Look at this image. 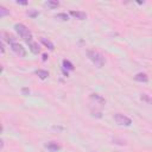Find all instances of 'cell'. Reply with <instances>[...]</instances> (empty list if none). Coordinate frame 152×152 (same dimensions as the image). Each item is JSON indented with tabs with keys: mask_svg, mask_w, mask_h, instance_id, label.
<instances>
[{
	"mask_svg": "<svg viewBox=\"0 0 152 152\" xmlns=\"http://www.w3.org/2000/svg\"><path fill=\"white\" fill-rule=\"evenodd\" d=\"M87 56L93 62V64H95V66L102 68L104 65V57L102 56L101 52H99L96 50H88L87 51Z\"/></svg>",
	"mask_w": 152,
	"mask_h": 152,
	"instance_id": "obj_1",
	"label": "cell"
},
{
	"mask_svg": "<svg viewBox=\"0 0 152 152\" xmlns=\"http://www.w3.org/2000/svg\"><path fill=\"white\" fill-rule=\"evenodd\" d=\"M14 30L17 31V33L27 43L32 42V33L31 31L24 25V24H15L14 25Z\"/></svg>",
	"mask_w": 152,
	"mask_h": 152,
	"instance_id": "obj_2",
	"label": "cell"
},
{
	"mask_svg": "<svg viewBox=\"0 0 152 152\" xmlns=\"http://www.w3.org/2000/svg\"><path fill=\"white\" fill-rule=\"evenodd\" d=\"M114 120H115L116 124L120 125V126H129V125L132 124V120H131L128 116H126V115H124V114H120V113H116V114L114 115Z\"/></svg>",
	"mask_w": 152,
	"mask_h": 152,
	"instance_id": "obj_3",
	"label": "cell"
},
{
	"mask_svg": "<svg viewBox=\"0 0 152 152\" xmlns=\"http://www.w3.org/2000/svg\"><path fill=\"white\" fill-rule=\"evenodd\" d=\"M11 49H12V51H13L15 55H18L19 57H25V56H26V50H25V48H24L21 44H19V43H12V44H11Z\"/></svg>",
	"mask_w": 152,
	"mask_h": 152,
	"instance_id": "obj_4",
	"label": "cell"
},
{
	"mask_svg": "<svg viewBox=\"0 0 152 152\" xmlns=\"http://www.w3.org/2000/svg\"><path fill=\"white\" fill-rule=\"evenodd\" d=\"M45 148H48L51 152H56V151H58L61 148V146L55 141H49V142L45 144Z\"/></svg>",
	"mask_w": 152,
	"mask_h": 152,
	"instance_id": "obj_5",
	"label": "cell"
},
{
	"mask_svg": "<svg viewBox=\"0 0 152 152\" xmlns=\"http://www.w3.org/2000/svg\"><path fill=\"white\" fill-rule=\"evenodd\" d=\"M70 15H72L76 19H80V20H84L87 18V14L81 11H70Z\"/></svg>",
	"mask_w": 152,
	"mask_h": 152,
	"instance_id": "obj_6",
	"label": "cell"
},
{
	"mask_svg": "<svg viewBox=\"0 0 152 152\" xmlns=\"http://www.w3.org/2000/svg\"><path fill=\"white\" fill-rule=\"evenodd\" d=\"M134 80L138 81V82H144V83H146V82L148 81V76H147L146 74H144V72H139V74H137V75L134 76Z\"/></svg>",
	"mask_w": 152,
	"mask_h": 152,
	"instance_id": "obj_7",
	"label": "cell"
},
{
	"mask_svg": "<svg viewBox=\"0 0 152 152\" xmlns=\"http://www.w3.org/2000/svg\"><path fill=\"white\" fill-rule=\"evenodd\" d=\"M90 99H91L93 101L97 102L99 104H104V103H106V100H104L102 96H100L99 94H90Z\"/></svg>",
	"mask_w": 152,
	"mask_h": 152,
	"instance_id": "obj_8",
	"label": "cell"
},
{
	"mask_svg": "<svg viewBox=\"0 0 152 152\" xmlns=\"http://www.w3.org/2000/svg\"><path fill=\"white\" fill-rule=\"evenodd\" d=\"M28 48L33 53H39V51H40V48H39L38 43H34V42H30L28 43Z\"/></svg>",
	"mask_w": 152,
	"mask_h": 152,
	"instance_id": "obj_9",
	"label": "cell"
},
{
	"mask_svg": "<svg viewBox=\"0 0 152 152\" xmlns=\"http://www.w3.org/2000/svg\"><path fill=\"white\" fill-rule=\"evenodd\" d=\"M45 6H48L49 8L53 10V8H57V7L59 6V2H58L57 0H49V1L45 2Z\"/></svg>",
	"mask_w": 152,
	"mask_h": 152,
	"instance_id": "obj_10",
	"label": "cell"
},
{
	"mask_svg": "<svg viewBox=\"0 0 152 152\" xmlns=\"http://www.w3.org/2000/svg\"><path fill=\"white\" fill-rule=\"evenodd\" d=\"M36 75H38L39 78L45 80V78L49 76V72H48L46 70H42V69H39V70H36Z\"/></svg>",
	"mask_w": 152,
	"mask_h": 152,
	"instance_id": "obj_11",
	"label": "cell"
},
{
	"mask_svg": "<svg viewBox=\"0 0 152 152\" xmlns=\"http://www.w3.org/2000/svg\"><path fill=\"white\" fill-rule=\"evenodd\" d=\"M63 69H64V70H65V69H68V70H74V64H72L71 62L64 59V61H63Z\"/></svg>",
	"mask_w": 152,
	"mask_h": 152,
	"instance_id": "obj_12",
	"label": "cell"
},
{
	"mask_svg": "<svg viewBox=\"0 0 152 152\" xmlns=\"http://www.w3.org/2000/svg\"><path fill=\"white\" fill-rule=\"evenodd\" d=\"M42 43H43V44H44V45H45L46 48H49L50 50H53V49H55L53 44H52V43H51L50 40H46L45 38H42Z\"/></svg>",
	"mask_w": 152,
	"mask_h": 152,
	"instance_id": "obj_13",
	"label": "cell"
},
{
	"mask_svg": "<svg viewBox=\"0 0 152 152\" xmlns=\"http://www.w3.org/2000/svg\"><path fill=\"white\" fill-rule=\"evenodd\" d=\"M56 19H59V20L65 21V20H68V19H69V17H68V14H66V13H58V14L56 15Z\"/></svg>",
	"mask_w": 152,
	"mask_h": 152,
	"instance_id": "obj_14",
	"label": "cell"
},
{
	"mask_svg": "<svg viewBox=\"0 0 152 152\" xmlns=\"http://www.w3.org/2000/svg\"><path fill=\"white\" fill-rule=\"evenodd\" d=\"M2 36H4V37H6L5 39H6L8 43H11V44H12V43H15V42H14V37H13V36H10V34H8V33H6V32H4V33H2Z\"/></svg>",
	"mask_w": 152,
	"mask_h": 152,
	"instance_id": "obj_15",
	"label": "cell"
},
{
	"mask_svg": "<svg viewBox=\"0 0 152 152\" xmlns=\"http://www.w3.org/2000/svg\"><path fill=\"white\" fill-rule=\"evenodd\" d=\"M6 14H10V11H7L4 6H0V17H5Z\"/></svg>",
	"mask_w": 152,
	"mask_h": 152,
	"instance_id": "obj_16",
	"label": "cell"
},
{
	"mask_svg": "<svg viewBox=\"0 0 152 152\" xmlns=\"http://www.w3.org/2000/svg\"><path fill=\"white\" fill-rule=\"evenodd\" d=\"M140 97H141V100H142V101H145V102H147V103L152 104V100H151L146 94H141V96H140Z\"/></svg>",
	"mask_w": 152,
	"mask_h": 152,
	"instance_id": "obj_17",
	"label": "cell"
},
{
	"mask_svg": "<svg viewBox=\"0 0 152 152\" xmlns=\"http://www.w3.org/2000/svg\"><path fill=\"white\" fill-rule=\"evenodd\" d=\"M27 14H28L30 17H32V18H34V17H37V15H38L39 13H38L37 11H32V10H31V11H28V12H27Z\"/></svg>",
	"mask_w": 152,
	"mask_h": 152,
	"instance_id": "obj_18",
	"label": "cell"
},
{
	"mask_svg": "<svg viewBox=\"0 0 152 152\" xmlns=\"http://www.w3.org/2000/svg\"><path fill=\"white\" fill-rule=\"evenodd\" d=\"M17 4H18V5H26V4H27V1H25V0H18V1H17Z\"/></svg>",
	"mask_w": 152,
	"mask_h": 152,
	"instance_id": "obj_19",
	"label": "cell"
},
{
	"mask_svg": "<svg viewBox=\"0 0 152 152\" xmlns=\"http://www.w3.org/2000/svg\"><path fill=\"white\" fill-rule=\"evenodd\" d=\"M23 93H24L25 95H28V94H30V90H28L27 88H24V89H23Z\"/></svg>",
	"mask_w": 152,
	"mask_h": 152,
	"instance_id": "obj_20",
	"label": "cell"
},
{
	"mask_svg": "<svg viewBox=\"0 0 152 152\" xmlns=\"http://www.w3.org/2000/svg\"><path fill=\"white\" fill-rule=\"evenodd\" d=\"M0 48H1V53H4V52H5V48H4V43H1V44H0Z\"/></svg>",
	"mask_w": 152,
	"mask_h": 152,
	"instance_id": "obj_21",
	"label": "cell"
},
{
	"mask_svg": "<svg viewBox=\"0 0 152 152\" xmlns=\"http://www.w3.org/2000/svg\"><path fill=\"white\" fill-rule=\"evenodd\" d=\"M48 57H49V56H48L46 53H44V55H43V61H46V59H48Z\"/></svg>",
	"mask_w": 152,
	"mask_h": 152,
	"instance_id": "obj_22",
	"label": "cell"
}]
</instances>
